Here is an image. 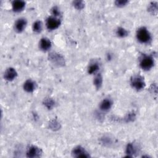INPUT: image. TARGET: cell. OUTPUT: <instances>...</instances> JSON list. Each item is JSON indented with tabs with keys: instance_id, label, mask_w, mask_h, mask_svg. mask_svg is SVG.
I'll return each mask as SVG.
<instances>
[{
	"instance_id": "cell-1",
	"label": "cell",
	"mask_w": 158,
	"mask_h": 158,
	"mask_svg": "<svg viewBox=\"0 0 158 158\" xmlns=\"http://www.w3.org/2000/svg\"><path fill=\"white\" fill-rule=\"evenodd\" d=\"M137 40L142 44H149L152 41V35L145 27H139L136 33Z\"/></svg>"
},
{
	"instance_id": "cell-2",
	"label": "cell",
	"mask_w": 158,
	"mask_h": 158,
	"mask_svg": "<svg viewBox=\"0 0 158 158\" xmlns=\"http://www.w3.org/2000/svg\"><path fill=\"white\" fill-rule=\"evenodd\" d=\"M130 85L136 91L143 89L146 86L144 78L140 75H134L130 78Z\"/></svg>"
},
{
	"instance_id": "cell-3",
	"label": "cell",
	"mask_w": 158,
	"mask_h": 158,
	"mask_svg": "<svg viewBox=\"0 0 158 158\" xmlns=\"http://www.w3.org/2000/svg\"><path fill=\"white\" fill-rule=\"evenodd\" d=\"M154 65V58L149 55H143L139 60L140 67L146 71L151 70Z\"/></svg>"
},
{
	"instance_id": "cell-4",
	"label": "cell",
	"mask_w": 158,
	"mask_h": 158,
	"mask_svg": "<svg viewBox=\"0 0 158 158\" xmlns=\"http://www.w3.org/2000/svg\"><path fill=\"white\" fill-rule=\"evenodd\" d=\"M48 59L54 65L57 67H62L65 65V59L59 53L52 52L49 54Z\"/></svg>"
},
{
	"instance_id": "cell-5",
	"label": "cell",
	"mask_w": 158,
	"mask_h": 158,
	"mask_svg": "<svg viewBox=\"0 0 158 158\" xmlns=\"http://www.w3.org/2000/svg\"><path fill=\"white\" fill-rule=\"evenodd\" d=\"M60 24V19L52 15L48 17L46 20V27L49 30H56L59 27Z\"/></svg>"
},
{
	"instance_id": "cell-6",
	"label": "cell",
	"mask_w": 158,
	"mask_h": 158,
	"mask_svg": "<svg viewBox=\"0 0 158 158\" xmlns=\"http://www.w3.org/2000/svg\"><path fill=\"white\" fill-rule=\"evenodd\" d=\"M72 155L74 157H90L88 152L85 148L81 146H77L73 148L72 151Z\"/></svg>"
},
{
	"instance_id": "cell-7",
	"label": "cell",
	"mask_w": 158,
	"mask_h": 158,
	"mask_svg": "<svg viewBox=\"0 0 158 158\" xmlns=\"http://www.w3.org/2000/svg\"><path fill=\"white\" fill-rule=\"evenodd\" d=\"M42 151L41 149L36 146L31 145L30 146L26 151V156L27 157L30 158H35V157H39L41 156Z\"/></svg>"
},
{
	"instance_id": "cell-8",
	"label": "cell",
	"mask_w": 158,
	"mask_h": 158,
	"mask_svg": "<svg viewBox=\"0 0 158 158\" xmlns=\"http://www.w3.org/2000/svg\"><path fill=\"white\" fill-rule=\"evenodd\" d=\"M27 25V20L26 19L21 17L18 19L14 23V30L17 33H22L24 31Z\"/></svg>"
},
{
	"instance_id": "cell-9",
	"label": "cell",
	"mask_w": 158,
	"mask_h": 158,
	"mask_svg": "<svg viewBox=\"0 0 158 158\" xmlns=\"http://www.w3.org/2000/svg\"><path fill=\"white\" fill-rule=\"evenodd\" d=\"M17 75V72L14 68L8 67L7 69H6L4 73V78L7 81H12L16 78Z\"/></svg>"
},
{
	"instance_id": "cell-10",
	"label": "cell",
	"mask_w": 158,
	"mask_h": 158,
	"mask_svg": "<svg viewBox=\"0 0 158 158\" xmlns=\"http://www.w3.org/2000/svg\"><path fill=\"white\" fill-rule=\"evenodd\" d=\"M51 46L52 43L49 38L46 37H43L40 39L39 41V48L41 51L44 52L48 51L51 48Z\"/></svg>"
},
{
	"instance_id": "cell-11",
	"label": "cell",
	"mask_w": 158,
	"mask_h": 158,
	"mask_svg": "<svg viewBox=\"0 0 158 158\" xmlns=\"http://www.w3.org/2000/svg\"><path fill=\"white\" fill-rule=\"evenodd\" d=\"M113 102L110 98H104L99 103V109L102 112H107L112 107Z\"/></svg>"
},
{
	"instance_id": "cell-12",
	"label": "cell",
	"mask_w": 158,
	"mask_h": 158,
	"mask_svg": "<svg viewBox=\"0 0 158 158\" xmlns=\"http://www.w3.org/2000/svg\"><path fill=\"white\" fill-rule=\"evenodd\" d=\"M36 87V84L31 79L27 80L23 85V88L27 93H33Z\"/></svg>"
},
{
	"instance_id": "cell-13",
	"label": "cell",
	"mask_w": 158,
	"mask_h": 158,
	"mask_svg": "<svg viewBox=\"0 0 158 158\" xmlns=\"http://www.w3.org/2000/svg\"><path fill=\"white\" fill-rule=\"evenodd\" d=\"M25 7V2L22 0H15L12 2V9L15 12H19Z\"/></svg>"
},
{
	"instance_id": "cell-14",
	"label": "cell",
	"mask_w": 158,
	"mask_h": 158,
	"mask_svg": "<svg viewBox=\"0 0 158 158\" xmlns=\"http://www.w3.org/2000/svg\"><path fill=\"white\" fill-rule=\"evenodd\" d=\"M138 152V147L133 143L127 144L125 149V152L128 157H133Z\"/></svg>"
},
{
	"instance_id": "cell-15",
	"label": "cell",
	"mask_w": 158,
	"mask_h": 158,
	"mask_svg": "<svg viewBox=\"0 0 158 158\" xmlns=\"http://www.w3.org/2000/svg\"><path fill=\"white\" fill-rule=\"evenodd\" d=\"M99 64L97 62H93L89 64L88 67V73L90 75H95L98 73L99 70Z\"/></svg>"
},
{
	"instance_id": "cell-16",
	"label": "cell",
	"mask_w": 158,
	"mask_h": 158,
	"mask_svg": "<svg viewBox=\"0 0 158 158\" xmlns=\"http://www.w3.org/2000/svg\"><path fill=\"white\" fill-rule=\"evenodd\" d=\"M102 76L100 73H98L94 75V78L93 80V85H94L95 88L98 89H99L102 85Z\"/></svg>"
},
{
	"instance_id": "cell-17",
	"label": "cell",
	"mask_w": 158,
	"mask_h": 158,
	"mask_svg": "<svg viewBox=\"0 0 158 158\" xmlns=\"http://www.w3.org/2000/svg\"><path fill=\"white\" fill-rule=\"evenodd\" d=\"M115 34L117 35V36L118 37H120V38H125L126 36H127L129 34V32L128 31L125 29V28L123 27H118L117 29H116V31H115Z\"/></svg>"
},
{
	"instance_id": "cell-18",
	"label": "cell",
	"mask_w": 158,
	"mask_h": 158,
	"mask_svg": "<svg viewBox=\"0 0 158 158\" xmlns=\"http://www.w3.org/2000/svg\"><path fill=\"white\" fill-rule=\"evenodd\" d=\"M43 104L44 106L49 110L53 109L55 106V101L52 98H46L43 100Z\"/></svg>"
},
{
	"instance_id": "cell-19",
	"label": "cell",
	"mask_w": 158,
	"mask_h": 158,
	"mask_svg": "<svg viewBox=\"0 0 158 158\" xmlns=\"http://www.w3.org/2000/svg\"><path fill=\"white\" fill-rule=\"evenodd\" d=\"M32 30L36 33H40L43 30V23L40 20L35 21L32 25Z\"/></svg>"
},
{
	"instance_id": "cell-20",
	"label": "cell",
	"mask_w": 158,
	"mask_h": 158,
	"mask_svg": "<svg viewBox=\"0 0 158 158\" xmlns=\"http://www.w3.org/2000/svg\"><path fill=\"white\" fill-rule=\"evenodd\" d=\"M148 10L152 14L156 15L157 12V3L156 2H151L148 6Z\"/></svg>"
},
{
	"instance_id": "cell-21",
	"label": "cell",
	"mask_w": 158,
	"mask_h": 158,
	"mask_svg": "<svg viewBox=\"0 0 158 158\" xmlns=\"http://www.w3.org/2000/svg\"><path fill=\"white\" fill-rule=\"evenodd\" d=\"M73 7L77 10H81L85 7V2L82 1H74L73 2Z\"/></svg>"
},
{
	"instance_id": "cell-22",
	"label": "cell",
	"mask_w": 158,
	"mask_h": 158,
	"mask_svg": "<svg viewBox=\"0 0 158 158\" xmlns=\"http://www.w3.org/2000/svg\"><path fill=\"white\" fill-rule=\"evenodd\" d=\"M49 128L52 130H57L60 129V123L54 120L49 122Z\"/></svg>"
},
{
	"instance_id": "cell-23",
	"label": "cell",
	"mask_w": 158,
	"mask_h": 158,
	"mask_svg": "<svg viewBox=\"0 0 158 158\" xmlns=\"http://www.w3.org/2000/svg\"><path fill=\"white\" fill-rule=\"evenodd\" d=\"M136 118V115L133 112H129L127 114L125 117V120L126 122H130L133 121Z\"/></svg>"
},
{
	"instance_id": "cell-24",
	"label": "cell",
	"mask_w": 158,
	"mask_h": 158,
	"mask_svg": "<svg viewBox=\"0 0 158 158\" xmlns=\"http://www.w3.org/2000/svg\"><path fill=\"white\" fill-rule=\"evenodd\" d=\"M101 142L106 146H109L112 144V138H110L109 136H105L101 138Z\"/></svg>"
},
{
	"instance_id": "cell-25",
	"label": "cell",
	"mask_w": 158,
	"mask_h": 158,
	"mask_svg": "<svg viewBox=\"0 0 158 158\" xmlns=\"http://www.w3.org/2000/svg\"><path fill=\"white\" fill-rule=\"evenodd\" d=\"M51 14L52 16L58 17L60 15L61 13H60V10L59 9V7L57 6H54L52 9H51Z\"/></svg>"
},
{
	"instance_id": "cell-26",
	"label": "cell",
	"mask_w": 158,
	"mask_h": 158,
	"mask_svg": "<svg viewBox=\"0 0 158 158\" xmlns=\"http://www.w3.org/2000/svg\"><path fill=\"white\" fill-rule=\"evenodd\" d=\"M128 2V1L127 0H117L115 1V4L116 6L118 7H122Z\"/></svg>"
}]
</instances>
